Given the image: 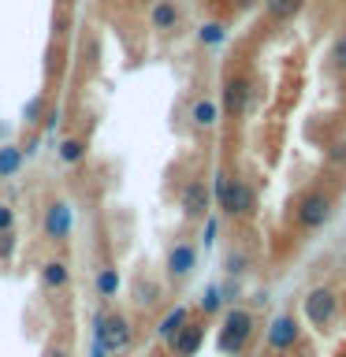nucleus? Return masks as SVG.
<instances>
[{"mask_svg":"<svg viewBox=\"0 0 346 357\" xmlns=\"http://www.w3.org/2000/svg\"><path fill=\"white\" fill-rule=\"evenodd\" d=\"M212 201L220 205V212L227 220H250L257 212V190L246 183V178L231 175L227 167H220L216 175H212Z\"/></svg>","mask_w":346,"mask_h":357,"instance_id":"obj_1","label":"nucleus"},{"mask_svg":"<svg viewBox=\"0 0 346 357\" xmlns=\"http://www.w3.org/2000/svg\"><path fill=\"white\" fill-rule=\"evenodd\" d=\"M134 320L127 317L123 309H97L93 312V342H100L108 354H127L130 346H134Z\"/></svg>","mask_w":346,"mask_h":357,"instance_id":"obj_2","label":"nucleus"},{"mask_svg":"<svg viewBox=\"0 0 346 357\" xmlns=\"http://www.w3.org/2000/svg\"><path fill=\"white\" fill-rule=\"evenodd\" d=\"M257 331V317L253 309H242V305H231L220 320V331H216V350L227 357V354H246Z\"/></svg>","mask_w":346,"mask_h":357,"instance_id":"obj_3","label":"nucleus"},{"mask_svg":"<svg viewBox=\"0 0 346 357\" xmlns=\"http://www.w3.org/2000/svg\"><path fill=\"white\" fill-rule=\"evenodd\" d=\"M75 231V208L63 197H49L41 205V238L49 245H67Z\"/></svg>","mask_w":346,"mask_h":357,"instance_id":"obj_4","label":"nucleus"},{"mask_svg":"<svg viewBox=\"0 0 346 357\" xmlns=\"http://www.w3.org/2000/svg\"><path fill=\"white\" fill-rule=\"evenodd\" d=\"M253 105V78L246 71H231L223 78V89H220V112L227 119H242Z\"/></svg>","mask_w":346,"mask_h":357,"instance_id":"obj_5","label":"nucleus"},{"mask_svg":"<svg viewBox=\"0 0 346 357\" xmlns=\"http://www.w3.org/2000/svg\"><path fill=\"white\" fill-rule=\"evenodd\" d=\"M335 212V201L331 194H324V190H306L298 201H294V223L301 231H320L324 223L331 220Z\"/></svg>","mask_w":346,"mask_h":357,"instance_id":"obj_6","label":"nucleus"},{"mask_svg":"<svg viewBox=\"0 0 346 357\" xmlns=\"http://www.w3.org/2000/svg\"><path fill=\"white\" fill-rule=\"evenodd\" d=\"M301 312H306L309 328L328 331L335 324V317H339V294L331 287H313L306 294V301H301Z\"/></svg>","mask_w":346,"mask_h":357,"instance_id":"obj_7","label":"nucleus"},{"mask_svg":"<svg viewBox=\"0 0 346 357\" xmlns=\"http://www.w3.org/2000/svg\"><path fill=\"white\" fill-rule=\"evenodd\" d=\"M179 212L190 220V223H201L212 212V190L205 178H186L183 190H179Z\"/></svg>","mask_w":346,"mask_h":357,"instance_id":"obj_8","label":"nucleus"},{"mask_svg":"<svg viewBox=\"0 0 346 357\" xmlns=\"http://www.w3.org/2000/svg\"><path fill=\"white\" fill-rule=\"evenodd\" d=\"M205 331H209V320L205 317H190L183 328H179L172 339H167V357H197L201 346H205Z\"/></svg>","mask_w":346,"mask_h":357,"instance_id":"obj_9","label":"nucleus"},{"mask_svg":"<svg viewBox=\"0 0 346 357\" xmlns=\"http://www.w3.org/2000/svg\"><path fill=\"white\" fill-rule=\"evenodd\" d=\"M194 268H197V245L194 242H175L172 250H167V257H164V279L172 287L186 283V279L194 275Z\"/></svg>","mask_w":346,"mask_h":357,"instance_id":"obj_10","label":"nucleus"},{"mask_svg":"<svg viewBox=\"0 0 346 357\" xmlns=\"http://www.w3.org/2000/svg\"><path fill=\"white\" fill-rule=\"evenodd\" d=\"M298 335H301V324H298L294 312H279V317L268 324L264 342H268V350H272V354H287V350H294V346H298Z\"/></svg>","mask_w":346,"mask_h":357,"instance_id":"obj_11","label":"nucleus"},{"mask_svg":"<svg viewBox=\"0 0 346 357\" xmlns=\"http://www.w3.org/2000/svg\"><path fill=\"white\" fill-rule=\"evenodd\" d=\"M145 19H149V30H156V33L183 30V8H179V0H153Z\"/></svg>","mask_w":346,"mask_h":357,"instance_id":"obj_12","label":"nucleus"},{"mask_svg":"<svg viewBox=\"0 0 346 357\" xmlns=\"http://www.w3.org/2000/svg\"><path fill=\"white\" fill-rule=\"evenodd\" d=\"M130 301L138 312H153L164 305V287L160 279H149V275H134L130 279Z\"/></svg>","mask_w":346,"mask_h":357,"instance_id":"obj_13","label":"nucleus"},{"mask_svg":"<svg viewBox=\"0 0 346 357\" xmlns=\"http://www.w3.org/2000/svg\"><path fill=\"white\" fill-rule=\"evenodd\" d=\"M220 100H212V97H194V105H190V127L201 130V134H209V130H216L220 127Z\"/></svg>","mask_w":346,"mask_h":357,"instance_id":"obj_14","label":"nucleus"},{"mask_svg":"<svg viewBox=\"0 0 346 357\" xmlns=\"http://www.w3.org/2000/svg\"><path fill=\"white\" fill-rule=\"evenodd\" d=\"M38 279L49 294H60L63 287H71V264H67L63 257H52V261H45L38 268Z\"/></svg>","mask_w":346,"mask_h":357,"instance_id":"obj_15","label":"nucleus"},{"mask_svg":"<svg viewBox=\"0 0 346 357\" xmlns=\"http://www.w3.org/2000/svg\"><path fill=\"white\" fill-rule=\"evenodd\" d=\"M56 156H60L63 167H82L86 156H89V142L82 134H63V138L56 142Z\"/></svg>","mask_w":346,"mask_h":357,"instance_id":"obj_16","label":"nucleus"},{"mask_svg":"<svg viewBox=\"0 0 346 357\" xmlns=\"http://www.w3.org/2000/svg\"><path fill=\"white\" fill-rule=\"evenodd\" d=\"M93 290H97V298H100V301H116V298H119L123 279H119V268L112 264V261L97 264V272H93Z\"/></svg>","mask_w":346,"mask_h":357,"instance_id":"obj_17","label":"nucleus"},{"mask_svg":"<svg viewBox=\"0 0 346 357\" xmlns=\"http://www.w3.org/2000/svg\"><path fill=\"white\" fill-rule=\"evenodd\" d=\"M190 317H194V312H190V305H172V309H167L160 320H156L153 335H156L160 342H167V339H172V335H175L179 328H183V324H186Z\"/></svg>","mask_w":346,"mask_h":357,"instance_id":"obj_18","label":"nucleus"},{"mask_svg":"<svg viewBox=\"0 0 346 357\" xmlns=\"http://www.w3.org/2000/svg\"><path fill=\"white\" fill-rule=\"evenodd\" d=\"M22 164H27V156H22L19 142H0V183L15 178L22 172Z\"/></svg>","mask_w":346,"mask_h":357,"instance_id":"obj_19","label":"nucleus"},{"mask_svg":"<svg viewBox=\"0 0 346 357\" xmlns=\"http://www.w3.org/2000/svg\"><path fill=\"white\" fill-rule=\"evenodd\" d=\"M227 41V26H223L220 19H209L197 26V45H205V49H220V45Z\"/></svg>","mask_w":346,"mask_h":357,"instance_id":"obj_20","label":"nucleus"},{"mask_svg":"<svg viewBox=\"0 0 346 357\" xmlns=\"http://www.w3.org/2000/svg\"><path fill=\"white\" fill-rule=\"evenodd\" d=\"M301 4H306V0H264V15L272 22H287L301 11Z\"/></svg>","mask_w":346,"mask_h":357,"instance_id":"obj_21","label":"nucleus"},{"mask_svg":"<svg viewBox=\"0 0 346 357\" xmlns=\"http://www.w3.org/2000/svg\"><path fill=\"white\" fill-rule=\"evenodd\" d=\"M223 305H227V301H223V294H220V283H209L205 294H201V301H197V312L209 320V317H216Z\"/></svg>","mask_w":346,"mask_h":357,"instance_id":"obj_22","label":"nucleus"},{"mask_svg":"<svg viewBox=\"0 0 346 357\" xmlns=\"http://www.w3.org/2000/svg\"><path fill=\"white\" fill-rule=\"evenodd\" d=\"M45 108H49V97H45V93H33L27 105H22V127H41Z\"/></svg>","mask_w":346,"mask_h":357,"instance_id":"obj_23","label":"nucleus"},{"mask_svg":"<svg viewBox=\"0 0 346 357\" xmlns=\"http://www.w3.org/2000/svg\"><path fill=\"white\" fill-rule=\"evenodd\" d=\"M60 127H63V105H56V100H49V108H45V116H41V134L45 138H56L60 134Z\"/></svg>","mask_w":346,"mask_h":357,"instance_id":"obj_24","label":"nucleus"},{"mask_svg":"<svg viewBox=\"0 0 346 357\" xmlns=\"http://www.w3.org/2000/svg\"><path fill=\"white\" fill-rule=\"evenodd\" d=\"M223 272H227L231 279H242L246 272H250V253H246V250H231L227 257H223Z\"/></svg>","mask_w":346,"mask_h":357,"instance_id":"obj_25","label":"nucleus"},{"mask_svg":"<svg viewBox=\"0 0 346 357\" xmlns=\"http://www.w3.org/2000/svg\"><path fill=\"white\" fill-rule=\"evenodd\" d=\"M41 145H45V134L38 127H27V134H22V142H19V149L27 160H33V156H41Z\"/></svg>","mask_w":346,"mask_h":357,"instance_id":"obj_26","label":"nucleus"},{"mask_svg":"<svg viewBox=\"0 0 346 357\" xmlns=\"http://www.w3.org/2000/svg\"><path fill=\"white\" fill-rule=\"evenodd\" d=\"M15 250H19L15 231H0V264H8L11 257H15Z\"/></svg>","mask_w":346,"mask_h":357,"instance_id":"obj_27","label":"nucleus"},{"mask_svg":"<svg viewBox=\"0 0 346 357\" xmlns=\"http://www.w3.org/2000/svg\"><path fill=\"white\" fill-rule=\"evenodd\" d=\"M15 223H19V212L11 201H0V231H15Z\"/></svg>","mask_w":346,"mask_h":357,"instance_id":"obj_28","label":"nucleus"},{"mask_svg":"<svg viewBox=\"0 0 346 357\" xmlns=\"http://www.w3.org/2000/svg\"><path fill=\"white\" fill-rule=\"evenodd\" d=\"M201 223H205V231H201V245H216V234H220V216H212V212H209V216L201 220Z\"/></svg>","mask_w":346,"mask_h":357,"instance_id":"obj_29","label":"nucleus"},{"mask_svg":"<svg viewBox=\"0 0 346 357\" xmlns=\"http://www.w3.org/2000/svg\"><path fill=\"white\" fill-rule=\"evenodd\" d=\"M331 67H335V71H343V75H346V33H343V38L331 45Z\"/></svg>","mask_w":346,"mask_h":357,"instance_id":"obj_30","label":"nucleus"},{"mask_svg":"<svg viewBox=\"0 0 346 357\" xmlns=\"http://www.w3.org/2000/svg\"><path fill=\"white\" fill-rule=\"evenodd\" d=\"M41 357H71V346H67L63 339H52V342L41 350Z\"/></svg>","mask_w":346,"mask_h":357,"instance_id":"obj_31","label":"nucleus"},{"mask_svg":"<svg viewBox=\"0 0 346 357\" xmlns=\"http://www.w3.org/2000/svg\"><path fill=\"white\" fill-rule=\"evenodd\" d=\"M328 164H335V167L346 164V142H335L331 149H328Z\"/></svg>","mask_w":346,"mask_h":357,"instance_id":"obj_32","label":"nucleus"},{"mask_svg":"<svg viewBox=\"0 0 346 357\" xmlns=\"http://www.w3.org/2000/svg\"><path fill=\"white\" fill-rule=\"evenodd\" d=\"M89 357H108V350L100 342H93V350H89Z\"/></svg>","mask_w":346,"mask_h":357,"instance_id":"obj_33","label":"nucleus"},{"mask_svg":"<svg viewBox=\"0 0 346 357\" xmlns=\"http://www.w3.org/2000/svg\"><path fill=\"white\" fill-rule=\"evenodd\" d=\"M234 8H250V4H257V0H231Z\"/></svg>","mask_w":346,"mask_h":357,"instance_id":"obj_34","label":"nucleus"},{"mask_svg":"<svg viewBox=\"0 0 346 357\" xmlns=\"http://www.w3.org/2000/svg\"><path fill=\"white\" fill-rule=\"evenodd\" d=\"M339 309L346 312V290H343V294H339Z\"/></svg>","mask_w":346,"mask_h":357,"instance_id":"obj_35","label":"nucleus"},{"mask_svg":"<svg viewBox=\"0 0 346 357\" xmlns=\"http://www.w3.org/2000/svg\"><path fill=\"white\" fill-rule=\"evenodd\" d=\"M227 357H242V354H227Z\"/></svg>","mask_w":346,"mask_h":357,"instance_id":"obj_36","label":"nucleus"},{"mask_svg":"<svg viewBox=\"0 0 346 357\" xmlns=\"http://www.w3.org/2000/svg\"><path fill=\"white\" fill-rule=\"evenodd\" d=\"M156 357H160V354H156Z\"/></svg>","mask_w":346,"mask_h":357,"instance_id":"obj_37","label":"nucleus"}]
</instances>
